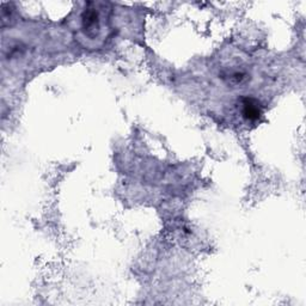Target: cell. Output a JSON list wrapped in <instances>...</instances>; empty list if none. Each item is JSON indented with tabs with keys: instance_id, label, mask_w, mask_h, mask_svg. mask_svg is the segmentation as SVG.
I'll return each instance as SVG.
<instances>
[{
	"instance_id": "1",
	"label": "cell",
	"mask_w": 306,
	"mask_h": 306,
	"mask_svg": "<svg viewBox=\"0 0 306 306\" xmlns=\"http://www.w3.org/2000/svg\"><path fill=\"white\" fill-rule=\"evenodd\" d=\"M83 25L87 32H95L99 28L98 13L95 8H87L83 14Z\"/></svg>"
},
{
	"instance_id": "2",
	"label": "cell",
	"mask_w": 306,
	"mask_h": 306,
	"mask_svg": "<svg viewBox=\"0 0 306 306\" xmlns=\"http://www.w3.org/2000/svg\"><path fill=\"white\" fill-rule=\"evenodd\" d=\"M243 114L247 119L257 120L261 115V109L259 107V103L253 99H245L243 103Z\"/></svg>"
}]
</instances>
